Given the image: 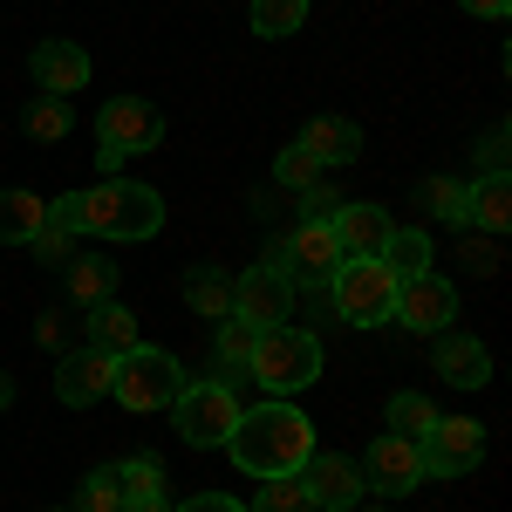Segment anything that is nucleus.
<instances>
[{
  "mask_svg": "<svg viewBox=\"0 0 512 512\" xmlns=\"http://www.w3.org/2000/svg\"><path fill=\"white\" fill-rule=\"evenodd\" d=\"M246 512H315V506H308V492H301V472H287V478H267Z\"/></svg>",
  "mask_w": 512,
  "mask_h": 512,
  "instance_id": "30",
  "label": "nucleus"
},
{
  "mask_svg": "<svg viewBox=\"0 0 512 512\" xmlns=\"http://www.w3.org/2000/svg\"><path fill=\"white\" fill-rule=\"evenodd\" d=\"M301 212H308V219H335V212H342V198L328 192V185H308V192H301Z\"/></svg>",
  "mask_w": 512,
  "mask_h": 512,
  "instance_id": "35",
  "label": "nucleus"
},
{
  "mask_svg": "<svg viewBox=\"0 0 512 512\" xmlns=\"http://www.w3.org/2000/svg\"><path fill=\"white\" fill-rule=\"evenodd\" d=\"M62 267H69V301L76 308H96V301L117 294V267L110 260H62Z\"/></svg>",
  "mask_w": 512,
  "mask_h": 512,
  "instance_id": "24",
  "label": "nucleus"
},
{
  "mask_svg": "<svg viewBox=\"0 0 512 512\" xmlns=\"http://www.w3.org/2000/svg\"><path fill=\"white\" fill-rule=\"evenodd\" d=\"M362 485H369V492H383V499L417 492V485H424V451H417L410 437L383 431L376 444H369V458H362Z\"/></svg>",
  "mask_w": 512,
  "mask_h": 512,
  "instance_id": "11",
  "label": "nucleus"
},
{
  "mask_svg": "<svg viewBox=\"0 0 512 512\" xmlns=\"http://www.w3.org/2000/svg\"><path fill=\"white\" fill-rule=\"evenodd\" d=\"M308 28V0H253V35L287 41Z\"/></svg>",
  "mask_w": 512,
  "mask_h": 512,
  "instance_id": "25",
  "label": "nucleus"
},
{
  "mask_svg": "<svg viewBox=\"0 0 512 512\" xmlns=\"http://www.w3.org/2000/svg\"><path fill=\"white\" fill-rule=\"evenodd\" d=\"M321 376V342L308 328H294V321H280V328H260V342H253V383L274 396H294L308 390Z\"/></svg>",
  "mask_w": 512,
  "mask_h": 512,
  "instance_id": "3",
  "label": "nucleus"
},
{
  "mask_svg": "<svg viewBox=\"0 0 512 512\" xmlns=\"http://www.w3.org/2000/svg\"><path fill=\"white\" fill-rule=\"evenodd\" d=\"M451 315H458V287L444 274H417V280L396 287V321H403L410 335H444Z\"/></svg>",
  "mask_w": 512,
  "mask_h": 512,
  "instance_id": "12",
  "label": "nucleus"
},
{
  "mask_svg": "<svg viewBox=\"0 0 512 512\" xmlns=\"http://www.w3.org/2000/svg\"><path fill=\"white\" fill-rule=\"evenodd\" d=\"M417 451H424V478H465L485 458V424H472V417H437L431 431L417 437Z\"/></svg>",
  "mask_w": 512,
  "mask_h": 512,
  "instance_id": "8",
  "label": "nucleus"
},
{
  "mask_svg": "<svg viewBox=\"0 0 512 512\" xmlns=\"http://www.w3.org/2000/svg\"><path fill=\"white\" fill-rule=\"evenodd\" d=\"M342 260H349V253H342V239H335L328 219H301V233L287 239V267H294V274H308V280H328Z\"/></svg>",
  "mask_w": 512,
  "mask_h": 512,
  "instance_id": "17",
  "label": "nucleus"
},
{
  "mask_svg": "<svg viewBox=\"0 0 512 512\" xmlns=\"http://www.w3.org/2000/svg\"><path fill=\"white\" fill-rule=\"evenodd\" d=\"M274 178L287 185V192H308V185H321V164L294 144V151H280V158H274Z\"/></svg>",
  "mask_w": 512,
  "mask_h": 512,
  "instance_id": "32",
  "label": "nucleus"
},
{
  "mask_svg": "<svg viewBox=\"0 0 512 512\" xmlns=\"http://www.w3.org/2000/svg\"><path fill=\"white\" fill-rule=\"evenodd\" d=\"M431 424H437L431 396H417V390H403V396H390V431H396V437H410V444H417V437L431 431Z\"/></svg>",
  "mask_w": 512,
  "mask_h": 512,
  "instance_id": "29",
  "label": "nucleus"
},
{
  "mask_svg": "<svg viewBox=\"0 0 512 512\" xmlns=\"http://www.w3.org/2000/svg\"><path fill=\"white\" fill-rule=\"evenodd\" d=\"M123 478V506H151V499H164V465L144 451V458H123L117 465Z\"/></svg>",
  "mask_w": 512,
  "mask_h": 512,
  "instance_id": "26",
  "label": "nucleus"
},
{
  "mask_svg": "<svg viewBox=\"0 0 512 512\" xmlns=\"http://www.w3.org/2000/svg\"><path fill=\"white\" fill-rule=\"evenodd\" d=\"M458 7H465V14H485V21H506L512 14V0H458Z\"/></svg>",
  "mask_w": 512,
  "mask_h": 512,
  "instance_id": "38",
  "label": "nucleus"
},
{
  "mask_svg": "<svg viewBox=\"0 0 512 512\" xmlns=\"http://www.w3.org/2000/svg\"><path fill=\"white\" fill-rule=\"evenodd\" d=\"M110 369H117V355H103V349H69L62 362H55V396L69 403V410H89L96 396H110Z\"/></svg>",
  "mask_w": 512,
  "mask_h": 512,
  "instance_id": "13",
  "label": "nucleus"
},
{
  "mask_svg": "<svg viewBox=\"0 0 512 512\" xmlns=\"http://www.w3.org/2000/svg\"><path fill=\"white\" fill-rule=\"evenodd\" d=\"M328 226H335V239H342V253H349V260H376L396 219L383 212V205H355V198H342V212H335Z\"/></svg>",
  "mask_w": 512,
  "mask_h": 512,
  "instance_id": "15",
  "label": "nucleus"
},
{
  "mask_svg": "<svg viewBox=\"0 0 512 512\" xmlns=\"http://www.w3.org/2000/svg\"><path fill=\"white\" fill-rule=\"evenodd\" d=\"M137 342H144V328H137L130 308H117V301H96V308H89V349L123 355V349H137Z\"/></svg>",
  "mask_w": 512,
  "mask_h": 512,
  "instance_id": "20",
  "label": "nucleus"
},
{
  "mask_svg": "<svg viewBox=\"0 0 512 512\" xmlns=\"http://www.w3.org/2000/svg\"><path fill=\"white\" fill-rule=\"evenodd\" d=\"M171 512H246V506L226 499V492H198V499H185V506H171Z\"/></svg>",
  "mask_w": 512,
  "mask_h": 512,
  "instance_id": "36",
  "label": "nucleus"
},
{
  "mask_svg": "<svg viewBox=\"0 0 512 512\" xmlns=\"http://www.w3.org/2000/svg\"><path fill=\"white\" fill-rule=\"evenodd\" d=\"M431 369L451 383V390H478V383H492V349H485L478 335H451V328H444Z\"/></svg>",
  "mask_w": 512,
  "mask_h": 512,
  "instance_id": "14",
  "label": "nucleus"
},
{
  "mask_svg": "<svg viewBox=\"0 0 512 512\" xmlns=\"http://www.w3.org/2000/svg\"><path fill=\"white\" fill-rule=\"evenodd\" d=\"M465 226H478V233H506L512 226V185L506 171H485L478 185H465Z\"/></svg>",
  "mask_w": 512,
  "mask_h": 512,
  "instance_id": "18",
  "label": "nucleus"
},
{
  "mask_svg": "<svg viewBox=\"0 0 512 512\" xmlns=\"http://www.w3.org/2000/svg\"><path fill=\"white\" fill-rule=\"evenodd\" d=\"M369 512H383V506H369Z\"/></svg>",
  "mask_w": 512,
  "mask_h": 512,
  "instance_id": "40",
  "label": "nucleus"
},
{
  "mask_svg": "<svg viewBox=\"0 0 512 512\" xmlns=\"http://www.w3.org/2000/svg\"><path fill=\"white\" fill-rule=\"evenodd\" d=\"M478 158H485V171H506V130H492V137H485V151H478Z\"/></svg>",
  "mask_w": 512,
  "mask_h": 512,
  "instance_id": "37",
  "label": "nucleus"
},
{
  "mask_svg": "<svg viewBox=\"0 0 512 512\" xmlns=\"http://www.w3.org/2000/svg\"><path fill=\"white\" fill-rule=\"evenodd\" d=\"M301 151L315 164H355L362 158V130H355L349 117H315L301 130Z\"/></svg>",
  "mask_w": 512,
  "mask_h": 512,
  "instance_id": "19",
  "label": "nucleus"
},
{
  "mask_svg": "<svg viewBox=\"0 0 512 512\" xmlns=\"http://www.w3.org/2000/svg\"><path fill=\"white\" fill-rule=\"evenodd\" d=\"M69 512H123V478H117V465H103V472L82 478V492H76V506H69Z\"/></svg>",
  "mask_w": 512,
  "mask_h": 512,
  "instance_id": "28",
  "label": "nucleus"
},
{
  "mask_svg": "<svg viewBox=\"0 0 512 512\" xmlns=\"http://www.w3.org/2000/svg\"><path fill=\"white\" fill-rule=\"evenodd\" d=\"M69 233H89V239H151L164 226V198L151 185H123V178H103L89 192H69L48 205Z\"/></svg>",
  "mask_w": 512,
  "mask_h": 512,
  "instance_id": "2",
  "label": "nucleus"
},
{
  "mask_svg": "<svg viewBox=\"0 0 512 512\" xmlns=\"http://www.w3.org/2000/svg\"><path fill=\"white\" fill-rule=\"evenodd\" d=\"M458 260H465L472 274H499V246H492V233H472V226H465V239H458Z\"/></svg>",
  "mask_w": 512,
  "mask_h": 512,
  "instance_id": "33",
  "label": "nucleus"
},
{
  "mask_svg": "<svg viewBox=\"0 0 512 512\" xmlns=\"http://www.w3.org/2000/svg\"><path fill=\"white\" fill-rule=\"evenodd\" d=\"M158 144H164L158 103H144V96H110L103 103V117H96V158H103V171H117L137 151H158Z\"/></svg>",
  "mask_w": 512,
  "mask_h": 512,
  "instance_id": "6",
  "label": "nucleus"
},
{
  "mask_svg": "<svg viewBox=\"0 0 512 512\" xmlns=\"http://www.w3.org/2000/svg\"><path fill=\"white\" fill-rule=\"evenodd\" d=\"M376 260H383L396 280H417V274H431V239L410 233V226H390V239H383V253H376Z\"/></svg>",
  "mask_w": 512,
  "mask_h": 512,
  "instance_id": "23",
  "label": "nucleus"
},
{
  "mask_svg": "<svg viewBox=\"0 0 512 512\" xmlns=\"http://www.w3.org/2000/svg\"><path fill=\"white\" fill-rule=\"evenodd\" d=\"M69 239H76V233H69V226H62V219L48 212V226H41V233L28 239V246H35L41 260H55V267H62V260H69Z\"/></svg>",
  "mask_w": 512,
  "mask_h": 512,
  "instance_id": "34",
  "label": "nucleus"
},
{
  "mask_svg": "<svg viewBox=\"0 0 512 512\" xmlns=\"http://www.w3.org/2000/svg\"><path fill=\"white\" fill-rule=\"evenodd\" d=\"M48 226V198L35 192H0V246H28Z\"/></svg>",
  "mask_w": 512,
  "mask_h": 512,
  "instance_id": "21",
  "label": "nucleus"
},
{
  "mask_svg": "<svg viewBox=\"0 0 512 512\" xmlns=\"http://www.w3.org/2000/svg\"><path fill=\"white\" fill-rule=\"evenodd\" d=\"M171 424H178V437H185L192 451H212V444H226V437H233L239 396L226 390V383H185L178 403H171Z\"/></svg>",
  "mask_w": 512,
  "mask_h": 512,
  "instance_id": "7",
  "label": "nucleus"
},
{
  "mask_svg": "<svg viewBox=\"0 0 512 512\" xmlns=\"http://www.w3.org/2000/svg\"><path fill=\"white\" fill-rule=\"evenodd\" d=\"M226 451H233L239 472L253 478H287L308 465V451H315V424L287 403V396H274V403H253V410H239L233 437H226Z\"/></svg>",
  "mask_w": 512,
  "mask_h": 512,
  "instance_id": "1",
  "label": "nucleus"
},
{
  "mask_svg": "<svg viewBox=\"0 0 512 512\" xmlns=\"http://www.w3.org/2000/svg\"><path fill=\"white\" fill-rule=\"evenodd\" d=\"M233 315L246 328H280V321L294 315V274H280V267H246L233 280Z\"/></svg>",
  "mask_w": 512,
  "mask_h": 512,
  "instance_id": "9",
  "label": "nucleus"
},
{
  "mask_svg": "<svg viewBox=\"0 0 512 512\" xmlns=\"http://www.w3.org/2000/svg\"><path fill=\"white\" fill-rule=\"evenodd\" d=\"M123 512H171V506H164V499H151V506H123Z\"/></svg>",
  "mask_w": 512,
  "mask_h": 512,
  "instance_id": "39",
  "label": "nucleus"
},
{
  "mask_svg": "<svg viewBox=\"0 0 512 512\" xmlns=\"http://www.w3.org/2000/svg\"><path fill=\"white\" fill-rule=\"evenodd\" d=\"M301 492L315 512H355L362 506V465L342 458V451H308L301 465Z\"/></svg>",
  "mask_w": 512,
  "mask_h": 512,
  "instance_id": "10",
  "label": "nucleus"
},
{
  "mask_svg": "<svg viewBox=\"0 0 512 512\" xmlns=\"http://www.w3.org/2000/svg\"><path fill=\"white\" fill-rule=\"evenodd\" d=\"M185 308L205 315V321H226L233 315V280L219 274V267H192L185 274Z\"/></svg>",
  "mask_w": 512,
  "mask_h": 512,
  "instance_id": "22",
  "label": "nucleus"
},
{
  "mask_svg": "<svg viewBox=\"0 0 512 512\" xmlns=\"http://www.w3.org/2000/svg\"><path fill=\"white\" fill-rule=\"evenodd\" d=\"M35 82L48 96L89 89V48H82V41H35Z\"/></svg>",
  "mask_w": 512,
  "mask_h": 512,
  "instance_id": "16",
  "label": "nucleus"
},
{
  "mask_svg": "<svg viewBox=\"0 0 512 512\" xmlns=\"http://www.w3.org/2000/svg\"><path fill=\"white\" fill-rule=\"evenodd\" d=\"M424 205L465 233V178H424Z\"/></svg>",
  "mask_w": 512,
  "mask_h": 512,
  "instance_id": "31",
  "label": "nucleus"
},
{
  "mask_svg": "<svg viewBox=\"0 0 512 512\" xmlns=\"http://www.w3.org/2000/svg\"><path fill=\"white\" fill-rule=\"evenodd\" d=\"M396 287L403 280L383 260H342L328 274V301H335V315L349 328H383V321H396Z\"/></svg>",
  "mask_w": 512,
  "mask_h": 512,
  "instance_id": "4",
  "label": "nucleus"
},
{
  "mask_svg": "<svg viewBox=\"0 0 512 512\" xmlns=\"http://www.w3.org/2000/svg\"><path fill=\"white\" fill-rule=\"evenodd\" d=\"M69 103H62V96H35V103H28V110H21V130H28V137H41V144H62V137H69Z\"/></svg>",
  "mask_w": 512,
  "mask_h": 512,
  "instance_id": "27",
  "label": "nucleus"
},
{
  "mask_svg": "<svg viewBox=\"0 0 512 512\" xmlns=\"http://www.w3.org/2000/svg\"><path fill=\"white\" fill-rule=\"evenodd\" d=\"M185 390V369H178V355L171 349H123L117 369H110V396H117L123 410H171Z\"/></svg>",
  "mask_w": 512,
  "mask_h": 512,
  "instance_id": "5",
  "label": "nucleus"
}]
</instances>
